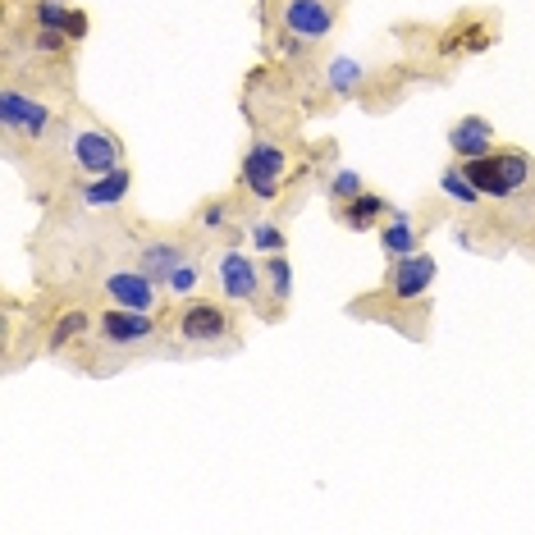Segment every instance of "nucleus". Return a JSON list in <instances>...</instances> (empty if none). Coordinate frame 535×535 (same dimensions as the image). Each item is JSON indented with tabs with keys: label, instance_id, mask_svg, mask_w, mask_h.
Instances as JSON below:
<instances>
[{
	"label": "nucleus",
	"instance_id": "nucleus-7",
	"mask_svg": "<svg viewBox=\"0 0 535 535\" xmlns=\"http://www.w3.org/2000/svg\"><path fill=\"white\" fill-rule=\"evenodd\" d=\"M106 293L119 302V307H133V311H151V307H156V289H151L147 270H119V275H110L106 279Z\"/></svg>",
	"mask_w": 535,
	"mask_h": 535
},
{
	"label": "nucleus",
	"instance_id": "nucleus-9",
	"mask_svg": "<svg viewBox=\"0 0 535 535\" xmlns=\"http://www.w3.org/2000/svg\"><path fill=\"white\" fill-rule=\"evenodd\" d=\"M156 330V321H147V311H133V307H115L101 316V334L110 343H138Z\"/></svg>",
	"mask_w": 535,
	"mask_h": 535
},
{
	"label": "nucleus",
	"instance_id": "nucleus-19",
	"mask_svg": "<svg viewBox=\"0 0 535 535\" xmlns=\"http://www.w3.org/2000/svg\"><path fill=\"white\" fill-rule=\"evenodd\" d=\"M83 321H87L83 311H69L65 321H60V330H55V348H60V343H65V339H74V334L83 330Z\"/></svg>",
	"mask_w": 535,
	"mask_h": 535
},
{
	"label": "nucleus",
	"instance_id": "nucleus-8",
	"mask_svg": "<svg viewBox=\"0 0 535 535\" xmlns=\"http://www.w3.org/2000/svg\"><path fill=\"white\" fill-rule=\"evenodd\" d=\"M330 23H334V14L325 0H293L289 10H284V28L298 37H325Z\"/></svg>",
	"mask_w": 535,
	"mask_h": 535
},
{
	"label": "nucleus",
	"instance_id": "nucleus-13",
	"mask_svg": "<svg viewBox=\"0 0 535 535\" xmlns=\"http://www.w3.org/2000/svg\"><path fill=\"white\" fill-rule=\"evenodd\" d=\"M380 211H385V202H380V197H371V193H357L353 202L343 206V225L366 229V225H375V220H380Z\"/></svg>",
	"mask_w": 535,
	"mask_h": 535
},
{
	"label": "nucleus",
	"instance_id": "nucleus-2",
	"mask_svg": "<svg viewBox=\"0 0 535 535\" xmlns=\"http://www.w3.org/2000/svg\"><path fill=\"white\" fill-rule=\"evenodd\" d=\"M284 170H289V161H284V151L270 147V142H252V151L243 156V183L257 197H275L279 183H284Z\"/></svg>",
	"mask_w": 535,
	"mask_h": 535
},
{
	"label": "nucleus",
	"instance_id": "nucleus-10",
	"mask_svg": "<svg viewBox=\"0 0 535 535\" xmlns=\"http://www.w3.org/2000/svg\"><path fill=\"white\" fill-rule=\"evenodd\" d=\"M449 142H453V151H458L462 161H471V156H490V147H494L485 119H462V124H453Z\"/></svg>",
	"mask_w": 535,
	"mask_h": 535
},
{
	"label": "nucleus",
	"instance_id": "nucleus-11",
	"mask_svg": "<svg viewBox=\"0 0 535 535\" xmlns=\"http://www.w3.org/2000/svg\"><path fill=\"white\" fill-rule=\"evenodd\" d=\"M5 124H10V129H28V133H37L46 124V110L42 106H33V101H23L19 92H10V97H5Z\"/></svg>",
	"mask_w": 535,
	"mask_h": 535
},
{
	"label": "nucleus",
	"instance_id": "nucleus-14",
	"mask_svg": "<svg viewBox=\"0 0 535 535\" xmlns=\"http://www.w3.org/2000/svg\"><path fill=\"white\" fill-rule=\"evenodd\" d=\"M179 261H183V252H179V247L161 243V247H151V252H147V261H142V270H147L151 279H165L174 266H179Z\"/></svg>",
	"mask_w": 535,
	"mask_h": 535
},
{
	"label": "nucleus",
	"instance_id": "nucleus-20",
	"mask_svg": "<svg viewBox=\"0 0 535 535\" xmlns=\"http://www.w3.org/2000/svg\"><path fill=\"white\" fill-rule=\"evenodd\" d=\"M252 238H257V243L266 247V252H279V247H284V238H279L270 225H257V229H252Z\"/></svg>",
	"mask_w": 535,
	"mask_h": 535
},
{
	"label": "nucleus",
	"instance_id": "nucleus-15",
	"mask_svg": "<svg viewBox=\"0 0 535 535\" xmlns=\"http://www.w3.org/2000/svg\"><path fill=\"white\" fill-rule=\"evenodd\" d=\"M385 247L394 252V257H407V252L417 247V234H412V225H407V220L389 225V229H385Z\"/></svg>",
	"mask_w": 535,
	"mask_h": 535
},
{
	"label": "nucleus",
	"instance_id": "nucleus-5",
	"mask_svg": "<svg viewBox=\"0 0 535 535\" xmlns=\"http://www.w3.org/2000/svg\"><path fill=\"white\" fill-rule=\"evenodd\" d=\"M220 289H225L229 302H252L261 289V270L252 266V257H243V252H229L225 261H220Z\"/></svg>",
	"mask_w": 535,
	"mask_h": 535
},
{
	"label": "nucleus",
	"instance_id": "nucleus-21",
	"mask_svg": "<svg viewBox=\"0 0 535 535\" xmlns=\"http://www.w3.org/2000/svg\"><path fill=\"white\" fill-rule=\"evenodd\" d=\"M87 33V14L83 10H69V19H65V37H83Z\"/></svg>",
	"mask_w": 535,
	"mask_h": 535
},
{
	"label": "nucleus",
	"instance_id": "nucleus-1",
	"mask_svg": "<svg viewBox=\"0 0 535 535\" xmlns=\"http://www.w3.org/2000/svg\"><path fill=\"white\" fill-rule=\"evenodd\" d=\"M462 174L471 179L476 193L508 197V193H517V188H526V179H531V161L517 156V151H490V156H471V161L462 165Z\"/></svg>",
	"mask_w": 535,
	"mask_h": 535
},
{
	"label": "nucleus",
	"instance_id": "nucleus-22",
	"mask_svg": "<svg viewBox=\"0 0 535 535\" xmlns=\"http://www.w3.org/2000/svg\"><path fill=\"white\" fill-rule=\"evenodd\" d=\"M334 193H339V197H357V193H362V183H357L353 174H339V183H334Z\"/></svg>",
	"mask_w": 535,
	"mask_h": 535
},
{
	"label": "nucleus",
	"instance_id": "nucleus-3",
	"mask_svg": "<svg viewBox=\"0 0 535 535\" xmlns=\"http://www.w3.org/2000/svg\"><path fill=\"white\" fill-rule=\"evenodd\" d=\"M430 284H435V261L421 257V252H417V257H412V252H407V257H398L394 270H389V293H394L398 302L421 298Z\"/></svg>",
	"mask_w": 535,
	"mask_h": 535
},
{
	"label": "nucleus",
	"instance_id": "nucleus-4",
	"mask_svg": "<svg viewBox=\"0 0 535 535\" xmlns=\"http://www.w3.org/2000/svg\"><path fill=\"white\" fill-rule=\"evenodd\" d=\"M179 334L188 343H215L229 334V311L215 307V302H193V307L179 316Z\"/></svg>",
	"mask_w": 535,
	"mask_h": 535
},
{
	"label": "nucleus",
	"instance_id": "nucleus-17",
	"mask_svg": "<svg viewBox=\"0 0 535 535\" xmlns=\"http://www.w3.org/2000/svg\"><path fill=\"white\" fill-rule=\"evenodd\" d=\"M266 275H270V289L279 293V298H289V284H293V270L284 266V257L279 252H270V266H266Z\"/></svg>",
	"mask_w": 535,
	"mask_h": 535
},
{
	"label": "nucleus",
	"instance_id": "nucleus-12",
	"mask_svg": "<svg viewBox=\"0 0 535 535\" xmlns=\"http://www.w3.org/2000/svg\"><path fill=\"white\" fill-rule=\"evenodd\" d=\"M124 193H129V170H119V165H115V170H106L97 183H92V188H87V202H92V206L119 202Z\"/></svg>",
	"mask_w": 535,
	"mask_h": 535
},
{
	"label": "nucleus",
	"instance_id": "nucleus-18",
	"mask_svg": "<svg viewBox=\"0 0 535 535\" xmlns=\"http://www.w3.org/2000/svg\"><path fill=\"white\" fill-rule=\"evenodd\" d=\"M444 188H449V193L453 197H462V202H476V197H481V193H476V188H471V179H467V174H462V170H449V174H444Z\"/></svg>",
	"mask_w": 535,
	"mask_h": 535
},
{
	"label": "nucleus",
	"instance_id": "nucleus-16",
	"mask_svg": "<svg viewBox=\"0 0 535 535\" xmlns=\"http://www.w3.org/2000/svg\"><path fill=\"white\" fill-rule=\"evenodd\" d=\"M165 284H170L174 293H193V289H197V266H193L188 257H183L179 266H174L170 275H165Z\"/></svg>",
	"mask_w": 535,
	"mask_h": 535
},
{
	"label": "nucleus",
	"instance_id": "nucleus-6",
	"mask_svg": "<svg viewBox=\"0 0 535 535\" xmlns=\"http://www.w3.org/2000/svg\"><path fill=\"white\" fill-rule=\"evenodd\" d=\"M74 161L83 165V170H92V174H106V170H115L119 165V142L110 138V133H101V129H83L74 138Z\"/></svg>",
	"mask_w": 535,
	"mask_h": 535
}]
</instances>
